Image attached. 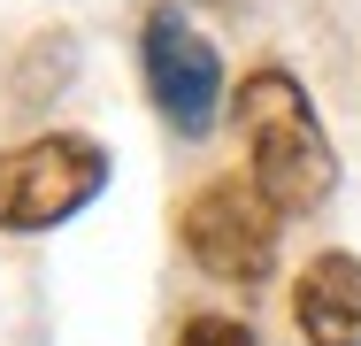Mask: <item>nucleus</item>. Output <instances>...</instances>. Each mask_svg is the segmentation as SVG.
I'll use <instances>...</instances> for the list:
<instances>
[{
	"label": "nucleus",
	"mask_w": 361,
	"mask_h": 346,
	"mask_svg": "<svg viewBox=\"0 0 361 346\" xmlns=\"http://www.w3.org/2000/svg\"><path fill=\"white\" fill-rule=\"evenodd\" d=\"M238 131L254 146V185L277 201V215H315L338 185V154L315 124L307 93L285 69H254L238 85Z\"/></svg>",
	"instance_id": "1"
},
{
	"label": "nucleus",
	"mask_w": 361,
	"mask_h": 346,
	"mask_svg": "<svg viewBox=\"0 0 361 346\" xmlns=\"http://www.w3.org/2000/svg\"><path fill=\"white\" fill-rule=\"evenodd\" d=\"M100 185H108V154L92 138H77V131L31 138V146L0 154V231H54Z\"/></svg>",
	"instance_id": "2"
},
{
	"label": "nucleus",
	"mask_w": 361,
	"mask_h": 346,
	"mask_svg": "<svg viewBox=\"0 0 361 346\" xmlns=\"http://www.w3.org/2000/svg\"><path fill=\"white\" fill-rule=\"evenodd\" d=\"M185 246L223 285H262L269 262H277V201L262 185L216 177V185H200L185 201Z\"/></svg>",
	"instance_id": "3"
},
{
	"label": "nucleus",
	"mask_w": 361,
	"mask_h": 346,
	"mask_svg": "<svg viewBox=\"0 0 361 346\" xmlns=\"http://www.w3.org/2000/svg\"><path fill=\"white\" fill-rule=\"evenodd\" d=\"M146 85H154L161 116L185 138H200L216 124V108H223L216 47H208L192 23H177V8H154V16H146Z\"/></svg>",
	"instance_id": "4"
},
{
	"label": "nucleus",
	"mask_w": 361,
	"mask_h": 346,
	"mask_svg": "<svg viewBox=\"0 0 361 346\" xmlns=\"http://www.w3.org/2000/svg\"><path fill=\"white\" fill-rule=\"evenodd\" d=\"M300 339L307 346H361V262L354 254H315L292 292Z\"/></svg>",
	"instance_id": "5"
},
{
	"label": "nucleus",
	"mask_w": 361,
	"mask_h": 346,
	"mask_svg": "<svg viewBox=\"0 0 361 346\" xmlns=\"http://www.w3.org/2000/svg\"><path fill=\"white\" fill-rule=\"evenodd\" d=\"M177 346H254V331L231 323V316H192V323L177 331Z\"/></svg>",
	"instance_id": "6"
},
{
	"label": "nucleus",
	"mask_w": 361,
	"mask_h": 346,
	"mask_svg": "<svg viewBox=\"0 0 361 346\" xmlns=\"http://www.w3.org/2000/svg\"><path fill=\"white\" fill-rule=\"evenodd\" d=\"M208 8H223V0H208Z\"/></svg>",
	"instance_id": "7"
}]
</instances>
